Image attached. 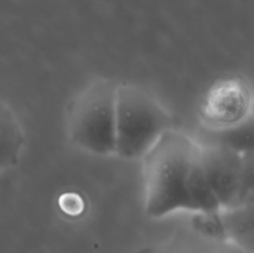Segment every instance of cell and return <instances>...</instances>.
Returning <instances> with one entry per match:
<instances>
[{
    "instance_id": "1",
    "label": "cell",
    "mask_w": 254,
    "mask_h": 253,
    "mask_svg": "<svg viewBox=\"0 0 254 253\" xmlns=\"http://www.w3.org/2000/svg\"><path fill=\"white\" fill-rule=\"evenodd\" d=\"M141 159L149 217L161 218L176 211L220 212L205 175L201 144L188 134L169 129Z\"/></svg>"
},
{
    "instance_id": "2",
    "label": "cell",
    "mask_w": 254,
    "mask_h": 253,
    "mask_svg": "<svg viewBox=\"0 0 254 253\" xmlns=\"http://www.w3.org/2000/svg\"><path fill=\"white\" fill-rule=\"evenodd\" d=\"M170 126L169 113L148 89L135 84H118L114 155L126 160L143 158L171 129Z\"/></svg>"
},
{
    "instance_id": "3",
    "label": "cell",
    "mask_w": 254,
    "mask_h": 253,
    "mask_svg": "<svg viewBox=\"0 0 254 253\" xmlns=\"http://www.w3.org/2000/svg\"><path fill=\"white\" fill-rule=\"evenodd\" d=\"M117 87L111 79H97L74 97L67 117L74 145L96 155H114Z\"/></svg>"
},
{
    "instance_id": "4",
    "label": "cell",
    "mask_w": 254,
    "mask_h": 253,
    "mask_svg": "<svg viewBox=\"0 0 254 253\" xmlns=\"http://www.w3.org/2000/svg\"><path fill=\"white\" fill-rule=\"evenodd\" d=\"M207 183L220 210L247 207L253 196V161L243 149L226 144H201Z\"/></svg>"
},
{
    "instance_id": "5",
    "label": "cell",
    "mask_w": 254,
    "mask_h": 253,
    "mask_svg": "<svg viewBox=\"0 0 254 253\" xmlns=\"http://www.w3.org/2000/svg\"><path fill=\"white\" fill-rule=\"evenodd\" d=\"M252 111V92L247 81L238 76L218 78L205 92L200 116L206 126L221 130L241 126Z\"/></svg>"
},
{
    "instance_id": "6",
    "label": "cell",
    "mask_w": 254,
    "mask_h": 253,
    "mask_svg": "<svg viewBox=\"0 0 254 253\" xmlns=\"http://www.w3.org/2000/svg\"><path fill=\"white\" fill-rule=\"evenodd\" d=\"M24 148V130L16 114L0 101V173L17 165Z\"/></svg>"
},
{
    "instance_id": "7",
    "label": "cell",
    "mask_w": 254,
    "mask_h": 253,
    "mask_svg": "<svg viewBox=\"0 0 254 253\" xmlns=\"http://www.w3.org/2000/svg\"><path fill=\"white\" fill-rule=\"evenodd\" d=\"M223 237L205 232L183 233L170 241L160 253H216L218 241Z\"/></svg>"
},
{
    "instance_id": "8",
    "label": "cell",
    "mask_w": 254,
    "mask_h": 253,
    "mask_svg": "<svg viewBox=\"0 0 254 253\" xmlns=\"http://www.w3.org/2000/svg\"><path fill=\"white\" fill-rule=\"evenodd\" d=\"M216 253H250L245 248L241 247L230 238H221L217 245V252Z\"/></svg>"
}]
</instances>
